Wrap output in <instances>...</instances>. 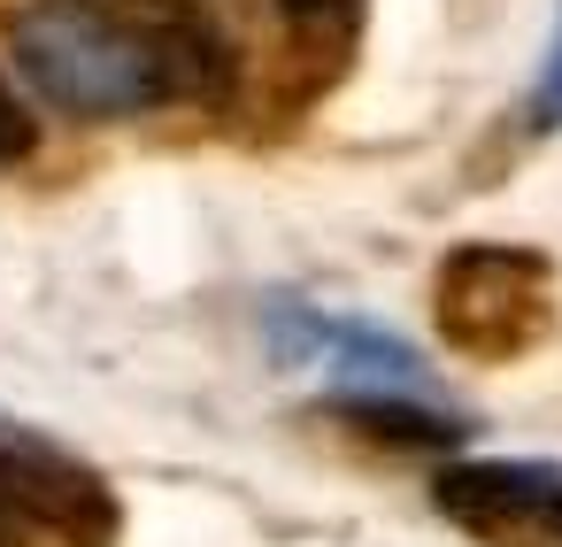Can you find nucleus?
I'll use <instances>...</instances> for the list:
<instances>
[{"label": "nucleus", "mask_w": 562, "mask_h": 547, "mask_svg": "<svg viewBox=\"0 0 562 547\" xmlns=\"http://www.w3.org/2000/svg\"><path fill=\"white\" fill-rule=\"evenodd\" d=\"M0 547H32V532H24V524H9V516H0Z\"/></svg>", "instance_id": "nucleus-10"}, {"label": "nucleus", "mask_w": 562, "mask_h": 547, "mask_svg": "<svg viewBox=\"0 0 562 547\" xmlns=\"http://www.w3.org/2000/svg\"><path fill=\"white\" fill-rule=\"evenodd\" d=\"M0 516L63 547H116L124 532L116 485L70 447H55L47 432H24L9 416H0Z\"/></svg>", "instance_id": "nucleus-3"}, {"label": "nucleus", "mask_w": 562, "mask_h": 547, "mask_svg": "<svg viewBox=\"0 0 562 547\" xmlns=\"http://www.w3.org/2000/svg\"><path fill=\"white\" fill-rule=\"evenodd\" d=\"M431 324L462 362H524L554 339V263L501 239L447 247L431 270Z\"/></svg>", "instance_id": "nucleus-2"}, {"label": "nucleus", "mask_w": 562, "mask_h": 547, "mask_svg": "<svg viewBox=\"0 0 562 547\" xmlns=\"http://www.w3.org/2000/svg\"><path fill=\"white\" fill-rule=\"evenodd\" d=\"M9 55L24 86L78 124H124L193 101L216 109L239 78L216 0H32L9 24Z\"/></svg>", "instance_id": "nucleus-1"}, {"label": "nucleus", "mask_w": 562, "mask_h": 547, "mask_svg": "<svg viewBox=\"0 0 562 547\" xmlns=\"http://www.w3.org/2000/svg\"><path fill=\"white\" fill-rule=\"evenodd\" d=\"M524 132H531V139L562 132V16H554V40H547V63H539V78H531V101H524Z\"/></svg>", "instance_id": "nucleus-8"}, {"label": "nucleus", "mask_w": 562, "mask_h": 547, "mask_svg": "<svg viewBox=\"0 0 562 547\" xmlns=\"http://www.w3.org/2000/svg\"><path fill=\"white\" fill-rule=\"evenodd\" d=\"M431 509L477 547H562V470L554 462H447Z\"/></svg>", "instance_id": "nucleus-4"}, {"label": "nucleus", "mask_w": 562, "mask_h": 547, "mask_svg": "<svg viewBox=\"0 0 562 547\" xmlns=\"http://www.w3.org/2000/svg\"><path fill=\"white\" fill-rule=\"evenodd\" d=\"M370 0H278V93L316 101L347 78Z\"/></svg>", "instance_id": "nucleus-6"}, {"label": "nucleus", "mask_w": 562, "mask_h": 547, "mask_svg": "<svg viewBox=\"0 0 562 547\" xmlns=\"http://www.w3.org/2000/svg\"><path fill=\"white\" fill-rule=\"evenodd\" d=\"M270 355L278 362H324V378L339 386H393V393H424V355L362 316H331V309H301V301H270L262 309Z\"/></svg>", "instance_id": "nucleus-5"}, {"label": "nucleus", "mask_w": 562, "mask_h": 547, "mask_svg": "<svg viewBox=\"0 0 562 547\" xmlns=\"http://www.w3.org/2000/svg\"><path fill=\"white\" fill-rule=\"evenodd\" d=\"M316 424L362 447H393V455H439L462 439V416H439L424 393H393V386H347L339 401L316 409Z\"/></svg>", "instance_id": "nucleus-7"}, {"label": "nucleus", "mask_w": 562, "mask_h": 547, "mask_svg": "<svg viewBox=\"0 0 562 547\" xmlns=\"http://www.w3.org/2000/svg\"><path fill=\"white\" fill-rule=\"evenodd\" d=\"M32 147H40V124H32V109L16 101V86L0 78V170H16Z\"/></svg>", "instance_id": "nucleus-9"}]
</instances>
